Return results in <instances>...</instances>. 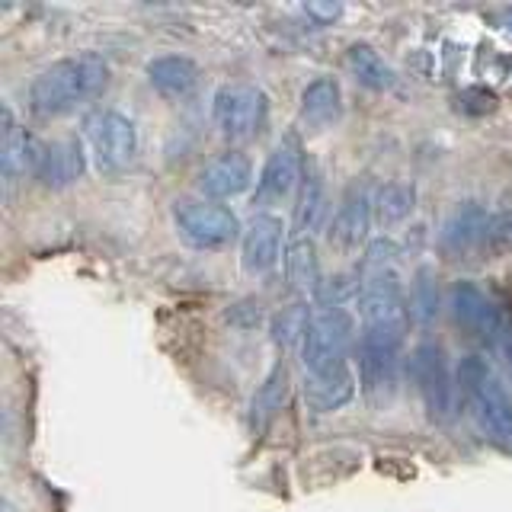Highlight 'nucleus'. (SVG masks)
Here are the masks:
<instances>
[{"mask_svg":"<svg viewBox=\"0 0 512 512\" xmlns=\"http://www.w3.org/2000/svg\"><path fill=\"white\" fill-rule=\"evenodd\" d=\"M109 84V64L96 52H80L71 58H61L32 80L29 106L36 116L52 119L64 116L77 106L96 100Z\"/></svg>","mask_w":512,"mask_h":512,"instance_id":"nucleus-1","label":"nucleus"},{"mask_svg":"<svg viewBox=\"0 0 512 512\" xmlns=\"http://www.w3.org/2000/svg\"><path fill=\"white\" fill-rule=\"evenodd\" d=\"M458 394L484 439L512 455V394L484 356L458 362Z\"/></svg>","mask_w":512,"mask_h":512,"instance_id":"nucleus-2","label":"nucleus"},{"mask_svg":"<svg viewBox=\"0 0 512 512\" xmlns=\"http://www.w3.org/2000/svg\"><path fill=\"white\" fill-rule=\"evenodd\" d=\"M359 384L372 404H388L397 394L400 375H404V330H384V327H362L359 346Z\"/></svg>","mask_w":512,"mask_h":512,"instance_id":"nucleus-3","label":"nucleus"},{"mask_svg":"<svg viewBox=\"0 0 512 512\" xmlns=\"http://www.w3.org/2000/svg\"><path fill=\"white\" fill-rule=\"evenodd\" d=\"M356 343V320L349 311H317L311 317V327L304 333L301 343V362L308 368L311 378H330L349 372L346 359L349 349Z\"/></svg>","mask_w":512,"mask_h":512,"instance_id":"nucleus-4","label":"nucleus"},{"mask_svg":"<svg viewBox=\"0 0 512 512\" xmlns=\"http://www.w3.org/2000/svg\"><path fill=\"white\" fill-rule=\"evenodd\" d=\"M407 375L420 391L429 420L448 423L455 416V400H458V378L452 375V365L439 343H420L407 359Z\"/></svg>","mask_w":512,"mask_h":512,"instance_id":"nucleus-5","label":"nucleus"},{"mask_svg":"<svg viewBox=\"0 0 512 512\" xmlns=\"http://www.w3.org/2000/svg\"><path fill=\"white\" fill-rule=\"evenodd\" d=\"M87 144L93 164L103 176H119L135 164L138 132L135 122L119 109H96L87 119Z\"/></svg>","mask_w":512,"mask_h":512,"instance_id":"nucleus-6","label":"nucleus"},{"mask_svg":"<svg viewBox=\"0 0 512 512\" xmlns=\"http://www.w3.org/2000/svg\"><path fill=\"white\" fill-rule=\"evenodd\" d=\"M176 231L196 250H218L228 247L240 234V221L228 205L212 199H180L173 205Z\"/></svg>","mask_w":512,"mask_h":512,"instance_id":"nucleus-7","label":"nucleus"},{"mask_svg":"<svg viewBox=\"0 0 512 512\" xmlns=\"http://www.w3.org/2000/svg\"><path fill=\"white\" fill-rule=\"evenodd\" d=\"M448 304H452L455 324L464 333H471L474 340L484 343L487 349L500 343L503 333L512 324V314H506L503 304L490 292H484L477 282H455L452 295H448Z\"/></svg>","mask_w":512,"mask_h":512,"instance_id":"nucleus-8","label":"nucleus"},{"mask_svg":"<svg viewBox=\"0 0 512 512\" xmlns=\"http://www.w3.org/2000/svg\"><path fill=\"white\" fill-rule=\"evenodd\" d=\"M359 317L362 327H384V330H404L407 327V295L400 276L394 269H378L359 276Z\"/></svg>","mask_w":512,"mask_h":512,"instance_id":"nucleus-9","label":"nucleus"},{"mask_svg":"<svg viewBox=\"0 0 512 512\" xmlns=\"http://www.w3.org/2000/svg\"><path fill=\"white\" fill-rule=\"evenodd\" d=\"M266 112V93L250 84H224L212 100V119L228 138H253L266 125Z\"/></svg>","mask_w":512,"mask_h":512,"instance_id":"nucleus-10","label":"nucleus"},{"mask_svg":"<svg viewBox=\"0 0 512 512\" xmlns=\"http://www.w3.org/2000/svg\"><path fill=\"white\" fill-rule=\"evenodd\" d=\"M304 167H308V164H304L301 141L295 135H285L276 144V151L266 157L260 180H256V192H253L256 205H276V202H282L288 192H292L301 183Z\"/></svg>","mask_w":512,"mask_h":512,"instance_id":"nucleus-11","label":"nucleus"},{"mask_svg":"<svg viewBox=\"0 0 512 512\" xmlns=\"http://www.w3.org/2000/svg\"><path fill=\"white\" fill-rule=\"evenodd\" d=\"M282 240H285V224L279 215L272 212H260L253 215L250 224L244 228V244H240V263H244L247 272L260 276V272H269L279 263L282 253Z\"/></svg>","mask_w":512,"mask_h":512,"instance_id":"nucleus-12","label":"nucleus"},{"mask_svg":"<svg viewBox=\"0 0 512 512\" xmlns=\"http://www.w3.org/2000/svg\"><path fill=\"white\" fill-rule=\"evenodd\" d=\"M42 160H45V144L29 128L16 125L10 109H4V132H0V167H4V176L7 180L39 176Z\"/></svg>","mask_w":512,"mask_h":512,"instance_id":"nucleus-13","label":"nucleus"},{"mask_svg":"<svg viewBox=\"0 0 512 512\" xmlns=\"http://www.w3.org/2000/svg\"><path fill=\"white\" fill-rule=\"evenodd\" d=\"M490 215L484 212V205L477 202H464L458 205L452 215H448L445 228H442V253L448 256H464L477 247H484L490 240Z\"/></svg>","mask_w":512,"mask_h":512,"instance_id":"nucleus-14","label":"nucleus"},{"mask_svg":"<svg viewBox=\"0 0 512 512\" xmlns=\"http://www.w3.org/2000/svg\"><path fill=\"white\" fill-rule=\"evenodd\" d=\"M372 218L375 215H372V199H368V192L362 186L349 189L343 205L336 208V215L330 221V244L340 253H352L356 247H362Z\"/></svg>","mask_w":512,"mask_h":512,"instance_id":"nucleus-15","label":"nucleus"},{"mask_svg":"<svg viewBox=\"0 0 512 512\" xmlns=\"http://www.w3.org/2000/svg\"><path fill=\"white\" fill-rule=\"evenodd\" d=\"M253 180V167L244 154L228 151L218 154L212 164H205V170L199 173V189L208 199H231L240 196Z\"/></svg>","mask_w":512,"mask_h":512,"instance_id":"nucleus-16","label":"nucleus"},{"mask_svg":"<svg viewBox=\"0 0 512 512\" xmlns=\"http://www.w3.org/2000/svg\"><path fill=\"white\" fill-rule=\"evenodd\" d=\"M84 167H87V157H84V148H80V141L55 138L45 144V160H42L39 180L48 189H64L84 176Z\"/></svg>","mask_w":512,"mask_h":512,"instance_id":"nucleus-17","label":"nucleus"},{"mask_svg":"<svg viewBox=\"0 0 512 512\" xmlns=\"http://www.w3.org/2000/svg\"><path fill=\"white\" fill-rule=\"evenodd\" d=\"M327 208H330V199H327V186H324V176L314 164L304 167V176H301V186H298V202H295V234L298 237H311L314 231H320V224L327 221Z\"/></svg>","mask_w":512,"mask_h":512,"instance_id":"nucleus-18","label":"nucleus"},{"mask_svg":"<svg viewBox=\"0 0 512 512\" xmlns=\"http://www.w3.org/2000/svg\"><path fill=\"white\" fill-rule=\"evenodd\" d=\"M144 71H148L151 87L160 96H170V100H180V96H186L192 87L199 84L196 61H189L183 55H160V58H151Z\"/></svg>","mask_w":512,"mask_h":512,"instance_id":"nucleus-19","label":"nucleus"},{"mask_svg":"<svg viewBox=\"0 0 512 512\" xmlns=\"http://www.w3.org/2000/svg\"><path fill=\"white\" fill-rule=\"evenodd\" d=\"M343 112V90L336 84L333 77H314L308 87L301 93V119L314 125V128H324L333 125L340 119Z\"/></svg>","mask_w":512,"mask_h":512,"instance_id":"nucleus-20","label":"nucleus"},{"mask_svg":"<svg viewBox=\"0 0 512 512\" xmlns=\"http://www.w3.org/2000/svg\"><path fill=\"white\" fill-rule=\"evenodd\" d=\"M285 279L298 292H317L320 282H324L320 279V260L311 237H295L285 247Z\"/></svg>","mask_w":512,"mask_h":512,"instance_id":"nucleus-21","label":"nucleus"},{"mask_svg":"<svg viewBox=\"0 0 512 512\" xmlns=\"http://www.w3.org/2000/svg\"><path fill=\"white\" fill-rule=\"evenodd\" d=\"M352 394H356V384H352V375H330V378H311L304 381V400L308 407L317 413H333L340 410L343 404H349Z\"/></svg>","mask_w":512,"mask_h":512,"instance_id":"nucleus-22","label":"nucleus"},{"mask_svg":"<svg viewBox=\"0 0 512 512\" xmlns=\"http://www.w3.org/2000/svg\"><path fill=\"white\" fill-rule=\"evenodd\" d=\"M439 304H442V295H439L436 272H432V266H420L410 279V298H407L413 324L429 327L432 320L439 317Z\"/></svg>","mask_w":512,"mask_h":512,"instance_id":"nucleus-23","label":"nucleus"},{"mask_svg":"<svg viewBox=\"0 0 512 512\" xmlns=\"http://www.w3.org/2000/svg\"><path fill=\"white\" fill-rule=\"evenodd\" d=\"M416 205V189L410 183H384L375 189L372 196V215L378 224L391 228V224H400Z\"/></svg>","mask_w":512,"mask_h":512,"instance_id":"nucleus-24","label":"nucleus"},{"mask_svg":"<svg viewBox=\"0 0 512 512\" xmlns=\"http://www.w3.org/2000/svg\"><path fill=\"white\" fill-rule=\"evenodd\" d=\"M349 68L352 74L359 77V84L365 87H372V90H388L394 84V71H391V64L384 61L372 45L368 42H356V45H349Z\"/></svg>","mask_w":512,"mask_h":512,"instance_id":"nucleus-25","label":"nucleus"},{"mask_svg":"<svg viewBox=\"0 0 512 512\" xmlns=\"http://www.w3.org/2000/svg\"><path fill=\"white\" fill-rule=\"evenodd\" d=\"M311 308L308 301H295L288 304V308H282L276 314V320H272V343L279 346H295V343H304V333H308L311 327Z\"/></svg>","mask_w":512,"mask_h":512,"instance_id":"nucleus-26","label":"nucleus"},{"mask_svg":"<svg viewBox=\"0 0 512 512\" xmlns=\"http://www.w3.org/2000/svg\"><path fill=\"white\" fill-rule=\"evenodd\" d=\"M285 391H288V375H285V365L279 362L276 368L269 372V378L263 381V388L253 394V423L256 426H266L269 416H276V410L282 407L285 400Z\"/></svg>","mask_w":512,"mask_h":512,"instance_id":"nucleus-27","label":"nucleus"},{"mask_svg":"<svg viewBox=\"0 0 512 512\" xmlns=\"http://www.w3.org/2000/svg\"><path fill=\"white\" fill-rule=\"evenodd\" d=\"M304 13L311 16V20L317 23V26H330L336 16L343 13V4H330V0H308V4H304Z\"/></svg>","mask_w":512,"mask_h":512,"instance_id":"nucleus-28","label":"nucleus"},{"mask_svg":"<svg viewBox=\"0 0 512 512\" xmlns=\"http://www.w3.org/2000/svg\"><path fill=\"white\" fill-rule=\"evenodd\" d=\"M496 20H500V26H503V29H512V7H506V10L496 13Z\"/></svg>","mask_w":512,"mask_h":512,"instance_id":"nucleus-29","label":"nucleus"}]
</instances>
